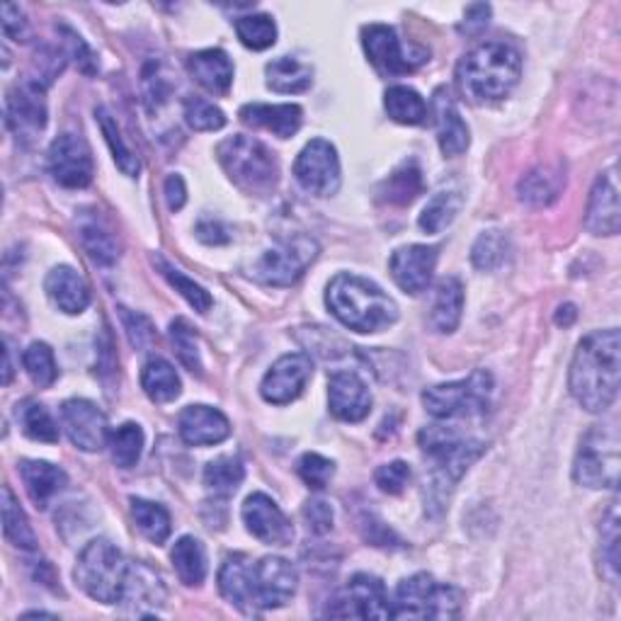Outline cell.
Returning <instances> with one entry per match:
<instances>
[{
  "mask_svg": "<svg viewBox=\"0 0 621 621\" xmlns=\"http://www.w3.org/2000/svg\"><path fill=\"white\" fill-rule=\"evenodd\" d=\"M621 338L617 328L590 333L571 362V393L587 413H605L619 396Z\"/></svg>",
  "mask_w": 621,
  "mask_h": 621,
  "instance_id": "1",
  "label": "cell"
},
{
  "mask_svg": "<svg viewBox=\"0 0 621 621\" xmlns=\"http://www.w3.org/2000/svg\"><path fill=\"white\" fill-rule=\"evenodd\" d=\"M520 74V51L505 41H485L459 61L457 83L471 102H495L510 96Z\"/></svg>",
  "mask_w": 621,
  "mask_h": 621,
  "instance_id": "2",
  "label": "cell"
},
{
  "mask_svg": "<svg viewBox=\"0 0 621 621\" xmlns=\"http://www.w3.org/2000/svg\"><path fill=\"white\" fill-rule=\"evenodd\" d=\"M326 306L340 324L357 333H379L398 320L396 302L357 275H338L328 284Z\"/></svg>",
  "mask_w": 621,
  "mask_h": 621,
  "instance_id": "3",
  "label": "cell"
},
{
  "mask_svg": "<svg viewBox=\"0 0 621 621\" xmlns=\"http://www.w3.org/2000/svg\"><path fill=\"white\" fill-rule=\"evenodd\" d=\"M418 442L420 449L432 459L430 485L432 493L440 495V498L454 489V483H459L461 476L469 471V466L485 452L483 442L464 438L457 430L440 426L420 430Z\"/></svg>",
  "mask_w": 621,
  "mask_h": 621,
  "instance_id": "4",
  "label": "cell"
},
{
  "mask_svg": "<svg viewBox=\"0 0 621 621\" xmlns=\"http://www.w3.org/2000/svg\"><path fill=\"white\" fill-rule=\"evenodd\" d=\"M216 159H219L226 175L245 192L267 194L277 185L279 165L275 153L253 137L236 134V137L221 141L216 147Z\"/></svg>",
  "mask_w": 621,
  "mask_h": 621,
  "instance_id": "5",
  "label": "cell"
},
{
  "mask_svg": "<svg viewBox=\"0 0 621 621\" xmlns=\"http://www.w3.org/2000/svg\"><path fill=\"white\" fill-rule=\"evenodd\" d=\"M129 563L119 548L107 540H92L76 563V583L83 593L102 605L122 603Z\"/></svg>",
  "mask_w": 621,
  "mask_h": 621,
  "instance_id": "6",
  "label": "cell"
},
{
  "mask_svg": "<svg viewBox=\"0 0 621 621\" xmlns=\"http://www.w3.org/2000/svg\"><path fill=\"white\" fill-rule=\"evenodd\" d=\"M461 593L428 573L401 581L393 599V619H454L461 612Z\"/></svg>",
  "mask_w": 621,
  "mask_h": 621,
  "instance_id": "7",
  "label": "cell"
},
{
  "mask_svg": "<svg viewBox=\"0 0 621 621\" xmlns=\"http://www.w3.org/2000/svg\"><path fill=\"white\" fill-rule=\"evenodd\" d=\"M491 393H493L491 371L476 369L466 379L428 389L422 393V406H426L430 416L440 420L483 416L491 406Z\"/></svg>",
  "mask_w": 621,
  "mask_h": 621,
  "instance_id": "8",
  "label": "cell"
},
{
  "mask_svg": "<svg viewBox=\"0 0 621 621\" xmlns=\"http://www.w3.org/2000/svg\"><path fill=\"white\" fill-rule=\"evenodd\" d=\"M619 432L614 426H595L585 432L575 454L573 479L585 489H617L619 483Z\"/></svg>",
  "mask_w": 621,
  "mask_h": 621,
  "instance_id": "9",
  "label": "cell"
},
{
  "mask_svg": "<svg viewBox=\"0 0 621 621\" xmlns=\"http://www.w3.org/2000/svg\"><path fill=\"white\" fill-rule=\"evenodd\" d=\"M318 243L310 236H292L279 241L253 265V277L263 284L289 287L302 277L318 257Z\"/></svg>",
  "mask_w": 621,
  "mask_h": 621,
  "instance_id": "10",
  "label": "cell"
},
{
  "mask_svg": "<svg viewBox=\"0 0 621 621\" xmlns=\"http://www.w3.org/2000/svg\"><path fill=\"white\" fill-rule=\"evenodd\" d=\"M362 45H365L371 66L384 76L410 74L430 56L426 49L403 45L396 29L389 25H367L362 29Z\"/></svg>",
  "mask_w": 621,
  "mask_h": 621,
  "instance_id": "11",
  "label": "cell"
},
{
  "mask_svg": "<svg viewBox=\"0 0 621 621\" xmlns=\"http://www.w3.org/2000/svg\"><path fill=\"white\" fill-rule=\"evenodd\" d=\"M328 617L340 619H391L393 609L384 583L377 575L357 573L350 583L333 597L326 609Z\"/></svg>",
  "mask_w": 621,
  "mask_h": 621,
  "instance_id": "12",
  "label": "cell"
},
{
  "mask_svg": "<svg viewBox=\"0 0 621 621\" xmlns=\"http://www.w3.org/2000/svg\"><path fill=\"white\" fill-rule=\"evenodd\" d=\"M296 568L279 556H265L251 563V607L277 609L284 607L296 593Z\"/></svg>",
  "mask_w": 621,
  "mask_h": 621,
  "instance_id": "13",
  "label": "cell"
},
{
  "mask_svg": "<svg viewBox=\"0 0 621 621\" xmlns=\"http://www.w3.org/2000/svg\"><path fill=\"white\" fill-rule=\"evenodd\" d=\"M294 178L302 188L316 197H330L340 190V159L326 139H314L299 153Z\"/></svg>",
  "mask_w": 621,
  "mask_h": 621,
  "instance_id": "14",
  "label": "cell"
},
{
  "mask_svg": "<svg viewBox=\"0 0 621 621\" xmlns=\"http://www.w3.org/2000/svg\"><path fill=\"white\" fill-rule=\"evenodd\" d=\"M49 173L61 188L80 190L92 182V153L88 141L78 134H61L49 147Z\"/></svg>",
  "mask_w": 621,
  "mask_h": 621,
  "instance_id": "15",
  "label": "cell"
},
{
  "mask_svg": "<svg viewBox=\"0 0 621 621\" xmlns=\"http://www.w3.org/2000/svg\"><path fill=\"white\" fill-rule=\"evenodd\" d=\"M47 98L45 83L37 78L23 80L8 92L5 122L17 139L33 141L47 127Z\"/></svg>",
  "mask_w": 621,
  "mask_h": 621,
  "instance_id": "16",
  "label": "cell"
},
{
  "mask_svg": "<svg viewBox=\"0 0 621 621\" xmlns=\"http://www.w3.org/2000/svg\"><path fill=\"white\" fill-rule=\"evenodd\" d=\"M310 375H314V362L304 352L279 357L261 384L263 398L275 406H287L302 396Z\"/></svg>",
  "mask_w": 621,
  "mask_h": 621,
  "instance_id": "17",
  "label": "cell"
},
{
  "mask_svg": "<svg viewBox=\"0 0 621 621\" xmlns=\"http://www.w3.org/2000/svg\"><path fill=\"white\" fill-rule=\"evenodd\" d=\"M61 426L68 440L83 452H100L110 440L105 416L96 403L86 398H71L61 406Z\"/></svg>",
  "mask_w": 621,
  "mask_h": 621,
  "instance_id": "18",
  "label": "cell"
},
{
  "mask_svg": "<svg viewBox=\"0 0 621 621\" xmlns=\"http://www.w3.org/2000/svg\"><path fill=\"white\" fill-rule=\"evenodd\" d=\"M243 522L257 542L270 546H287L294 540L292 522L287 515L279 510L277 503L265 493H253L251 498L243 503Z\"/></svg>",
  "mask_w": 621,
  "mask_h": 621,
  "instance_id": "19",
  "label": "cell"
},
{
  "mask_svg": "<svg viewBox=\"0 0 621 621\" xmlns=\"http://www.w3.org/2000/svg\"><path fill=\"white\" fill-rule=\"evenodd\" d=\"M434 267H438V248L432 245H406L391 255L389 270L406 294L426 292Z\"/></svg>",
  "mask_w": 621,
  "mask_h": 621,
  "instance_id": "20",
  "label": "cell"
},
{
  "mask_svg": "<svg viewBox=\"0 0 621 621\" xmlns=\"http://www.w3.org/2000/svg\"><path fill=\"white\" fill-rule=\"evenodd\" d=\"M330 413L343 422H359L369 416L371 393L355 371H335L328 384Z\"/></svg>",
  "mask_w": 621,
  "mask_h": 621,
  "instance_id": "21",
  "label": "cell"
},
{
  "mask_svg": "<svg viewBox=\"0 0 621 621\" xmlns=\"http://www.w3.org/2000/svg\"><path fill=\"white\" fill-rule=\"evenodd\" d=\"M619 224H621V212H619L617 175L614 170H609L605 175H599L593 192H590L585 229L595 236H617Z\"/></svg>",
  "mask_w": 621,
  "mask_h": 621,
  "instance_id": "22",
  "label": "cell"
},
{
  "mask_svg": "<svg viewBox=\"0 0 621 621\" xmlns=\"http://www.w3.org/2000/svg\"><path fill=\"white\" fill-rule=\"evenodd\" d=\"M165 583L159 571H153L151 566L131 561L129 563V573H127V583H124V595L122 603L129 605L134 612L139 617H153L149 612V607L155 612V607L165 605Z\"/></svg>",
  "mask_w": 621,
  "mask_h": 621,
  "instance_id": "23",
  "label": "cell"
},
{
  "mask_svg": "<svg viewBox=\"0 0 621 621\" xmlns=\"http://www.w3.org/2000/svg\"><path fill=\"white\" fill-rule=\"evenodd\" d=\"M180 438L192 447H212L231 434V422L221 410L210 406H188L178 420Z\"/></svg>",
  "mask_w": 621,
  "mask_h": 621,
  "instance_id": "24",
  "label": "cell"
},
{
  "mask_svg": "<svg viewBox=\"0 0 621 621\" xmlns=\"http://www.w3.org/2000/svg\"><path fill=\"white\" fill-rule=\"evenodd\" d=\"M432 112H434V124H438V141L440 149L444 155H461L466 149H469L471 137H469V127L461 119L457 105L449 98V92L438 90L434 92V102H432Z\"/></svg>",
  "mask_w": 621,
  "mask_h": 621,
  "instance_id": "25",
  "label": "cell"
},
{
  "mask_svg": "<svg viewBox=\"0 0 621 621\" xmlns=\"http://www.w3.org/2000/svg\"><path fill=\"white\" fill-rule=\"evenodd\" d=\"M241 122L248 127L267 129L279 139H289L302 129L304 110L299 105H263V102H251L241 107Z\"/></svg>",
  "mask_w": 621,
  "mask_h": 621,
  "instance_id": "26",
  "label": "cell"
},
{
  "mask_svg": "<svg viewBox=\"0 0 621 621\" xmlns=\"http://www.w3.org/2000/svg\"><path fill=\"white\" fill-rule=\"evenodd\" d=\"M45 289L51 302H54L64 314H83L90 306V289L74 267L59 265L47 275Z\"/></svg>",
  "mask_w": 621,
  "mask_h": 621,
  "instance_id": "27",
  "label": "cell"
},
{
  "mask_svg": "<svg viewBox=\"0 0 621 621\" xmlns=\"http://www.w3.org/2000/svg\"><path fill=\"white\" fill-rule=\"evenodd\" d=\"M20 476H23L25 481L27 495L39 510H47L51 500L68 485V476L64 469L39 459H27L20 464Z\"/></svg>",
  "mask_w": 621,
  "mask_h": 621,
  "instance_id": "28",
  "label": "cell"
},
{
  "mask_svg": "<svg viewBox=\"0 0 621 621\" xmlns=\"http://www.w3.org/2000/svg\"><path fill=\"white\" fill-rule=\"evenodd\" d=\"M190 76L214 96H226L233 83V64L224 49H204L188 59Z\"/></svg>",
  "mask_w": 621,
  "mask_h": 621,
  "instance_id": "29",
  "label": "cell"
},
{
  "mask_svg": "<svg viewBox=\"0 0 621 621\" xmlns=\"http://www.w3.org/2000/svg\"><path fill=\"white\" fill-rule=\"evenodd\" d=\"M78 238L86 253L98 265H115L119 257V241L115 231L110 229L107 221L98 216L96 212H88L80 216L78 221Z\"/></svg>",
  "mask_w": 621,
  "mask_h": 621,
  "instance_id": "30",
  "label": "cell"
},
{
  "mask_svg": "<svg viewBox=\"0 0 621 621\" xmlns=\"http://www.w3.org/2000/svg\"><path fill=\"white\" fill-rule=\"evenodd\" d=\"M464 310V284L457 277H444L434 289V302L430 310V326L438 333H454Z\"/></svg>",
  "mask_w": 621,
  "mask_h": 621,
  "instance_id": "31",
  "label": "cell"
},
{
  "mask_svg": "<svg viewBox=\"0 0 621 621\" xmlns=\"http://www.w3.org/2000/svg\"><path fill=\"white\" fill-rule=\"evenodd\" d=\"M251 558L233 554L224 561L219 571V590L224 599H229L241 612H253L251 607Z\"/></svg>",
  "mask_w": 621,
  "mask_h": 621,
  "instance_id": "32",
  "label": "cell"
},
{
  "mask_svg": "<svg viewBox=\"0 0 621 621\" xmlns=\"http://www.w3.org/2000/svg\"><path fill=\"white\" fill-rule=\"evenodd\" d=\"M422 190H426V182H422L420 165L416 161H403L398 168L381 182L379 194L381 200L389 204L406 206L410 202H416Z\"/></svg>",
  "mask_w": 621,
  "mask_h": 621,
  "instance_id": "33",
  "label": "cell"
},
{
  "mask_svg": "<svg viewBox=\"0 0 621 621\" xmlns=\"http://www.w3.org/2000/svg\"><path fill=\"white\" fill-rule=\"evenodd\" d=\"M563 185H566V175L561 170L534 168L532 173L524 175L520 185H517V194H520V200L524 204L542 210V206H548L558 200Z\"/></svg>",
  "mask_w": 621,
  "mask_h": 621,
  "instance_id": "34",
  "label": "cell"
},
{
  "mask_svg": "<svg viewBox=\"0 0 621 621\" xmlns=\"http://www.w3.org/2000/svg\"><path fill=\"white\" fill-rule=\"evenodd\" d=\"M267 88L282 96H292V92H304L314 83V71L310 66L302 64L292 56H279L265 66Z\"/></svg>",
  "mask_w": 621,
  "mask_h": 621,
  "instance_id": "35",
  "label": "cell"
},
{
  "mask_svg": "<svg viewBox=\"0 0 621 621\" xmlns=\"http://www.w3.org/2000/svg\"><path fill=\"white\" fill-rule=\"evenodd\" d=\"M141 386L153 403H170L180 396V377L168 359L151 357L141 371Z\"/></svg>",
  "mask_w": 621,
  "mask_h": 621,
  "instance_id": "36",
  "label": "cell"
},
{
  "mask_svg": "<svg viewBox=\"0 0 621 621\" xmlns=\"http://www.w3.org/2000/svg\"><path fill=\"white\" fill-rule=\"evenodd\" d=\"M173 566L180 581L190 587L204 583L206 578V552L200 540L194 536H182L178 544L173 546Z\"/></svg>",
  "mask_w": 621,
  "mask_h": 621,
  "instance_id": "37",
  "label": "cell"
},
{
  "mask_svg": "<svg viewBox=\"0 0 621 621\" xmlns=\"http://www.w3.org/2000/svg\"><path fill=\"white\" fill-rule=\"evenodd\" d=\"M3 532L5 540L20 552H37V536L29 527V520L23 507H20L15 493L10 485H3Z\"/></svg>",
  "mask_w": 621,
  "mask_h": 621,
  "instance_id": "38",
  "label": "cell"
},
{
  "mask_svg": "<svg viewBox=\"0 0 621 621\" xmlns=\"http://www.w3.org/2000/svg\"><path fill=\"white\" fill-rule=\"evenodd\" d=\"M384 107L393 122L408 124V127H418V124H426L428 119L426 100L420 98L418 90H413L408 86L389 88L386 98H384Z\"/></svg>",
  "mask_w": 621,
  "mask_h": 621,
  "instance_id": "39",
  "label": "cell"
},
{
  "mask_svg": "<svg viewBox=\"0 0 621 621\" xmlns=\"http://www.w3.org/2000/svg\"><path fill=\"white\" fill-rule=\"evenodd\" d=\"M96 117L100 122L102 137H105V141H107V147L112 151V159H115V163H117V168L124 175H129V178H137L139 170H141V163H139L137 155H134V151L127 147V141L122 139L117 119L112 117V112L107 107H98Z\"/></svg>",
  "mask_w": 621,
  "mask_h": 621,
  "instance_id": "40",
  "label": "cell"
},
{
  "mask_svg": "<svg viewBox=\"0 0 621 621\" xmlns=\"http://www.w3.org/2000/svg\"><path fill=\"white\" fill-rule=\"evenodd\" d=\"M131 515L137 520V527L141 534L147 536L153 544H163L170 536V515L163 505L143 500V498H131Z\"/></svg>",
  "mask_w": 621,
  "mask_h": 621,
  "instance_id": "41",
  "label": "cell"
},
{
  "mask_svg": "<svg viewBox=\"0 0 621 621\" xmlns=\"http://www.w3.org/2000/svg\"><path fill=\"white\" fill-rule=\"evenodd\" d=\"M245 479L243 461L238 457H219L206 464L204 469V485L214 495H233L238 491V485Z\"/></svg>",
  "mask_w": 621,
  "mask_h": 621,
  "instance_id": "42",
  "label": "cell"
},
{
  "mask_svg": "<svg viewBox=\"0 0 621 621\" xmlns=\"http://www.w3.org/2000/svg\"><path fill=\"white\" fill-rule=\"evenodd\" d=\"M461 210V194L459 192H440L428 202L426 210L420 214V229L426 233H442L447 226L457 219Z\"/></svg>",
  "mask_w": 621,
  "mask_h": 621,
  "instance_id": "43",
  "label": "cell"
},
{
  "mask_svg": "<svg viewBox=\"0 0 621 621\" xmlns=\"http://www.w3.org/2000/svg\"><path fill=\"white\" fill-rule=\"evenodd\" d=\"M110 449H112V461H115L119 469H131L137 466L143 452V430L137 422H124L117 430L110 432Z\"/></svg>",
  "mask_w": 621,
  "mask_h": 621,
  "instance_id": "44",
  "label": "cell"
},
{
  "mask_svg": "<svg viewBox=\"0 0 621 621\" xmlns=\"http://www.w3.org/2000/svg\"><path fill=\"white\" fill-rule=\"evenodd\" d=\"M236 35L241 39V45L253 49V51H263L270 49L277 41V25L270 15H243L236 20Z\"/></svg>",
  "mask_w": 621,
  "mask_h": 621,
  "instance_id": "45",
  "label": "cell"
},
{
  "mask_svg": "<svg viewBox=\"0 0 621 621\" xmlns=\"http://www.w3.org/2000/svg\"><path fill=\"white\" fill-rule=\"evenodd\" d=\"M153 263L159 265V270L161 275L168 279V282L175 287V292H180L185 299H188V304L194 308V310H200V314H206V310L212 308L214 304V299L212 294L206 292V289L202 284H197L194 279H190L185 273H180L178 267H173L170 263H165L163 257H153Z\"/></svg>",
  "mask_w": 621,
  "mask_h": 621,
  "instance_id": "46",
  "label": "cell"
},
{
  "mask_svg": "<svg viewBox=\"0 0 621 621\" xmlns=\"http://www.w3.org/2000/svg\"><path fill=\"white\" fill-rule=\"evenodd\" d=\"M23 365H25L29 379H33L39 389H49L59 379L54 350H51L47 343L29 345L23 352Z\"/></svg>",
  "mask_w": 621,
  "mask_h": 621,
  "instance_id": "47",
  "label": "cell"
},
{
  "mask_svg": "<svg viewBox=\"0 0 621 621\" xmlns=\"http://www.w3.org/2000/svg\"><path fill=\"white\" fill-rule=\"evenodd\" d=\"M17 418H20V426H23V432L29 440L47 442V444L59 442V426L54 422V418L49 416V410L41 406V403L27 401L23 410H17Z\"/></svg>",
  "mask_w": 621,
  "mask_h": 621,
  "instance_id": "48",
  "label": "cell"
},
{
  "mask_svg": "<svg viewBox=\"0 0 621 621\" xmlns=\"http://www.w3.org/2000/svg\"><path fill=\"white\" fill-rule=\"evenodd\" d=\"M507 238L503 231H485L471 248V263L476 270L491 273L505 263Z\"/></svg>",
  "mask_w": 621,
  "mask_h": 621,
  "instance_id": "49",
  "label": "cell"
},
{
  "mask_svg": "<svg viewBox=\"0 0 621 621\" xmlns=\"http://www.w3.org/2000/svg\"><path fill=\"white\" fill-rule=\"evenodd\" d=\"M170 340L175 345V352L185 367H188L192 375H202V357H200V345H197V333L194 328L185 318H175L170 324Z\"/></svg>",
  "mask_w": 621,
  "mask_h": 621,
  "instance_id": "50",
  "label": "cell"
},
{
  "mask_svg": "<svg viewBox=\"0 0 621 621\" xmlns=\"http://www.w3.org/2000/svg\"><path fill=\"white\" fill-rule=\"evenodd\" d=\"M185 122L194 131H216L226 124V115L210 100L188 98L185 100Z\"/></svg>",
  "mask_w": 621,
  "mask_h": 621,
  "instance_id": "51",
  "label": "cell"
},
{
  "mask_svg": "<svg viewBox=\"0 0 621 621\" xmlns=\"http://www.w3.org/2000/svg\"><path fill=\"white\" fill-rule=\"evenodd\" d=\"M296 471H299V476H302V481L308 485V489L324 491L326 485L330 483V479H333L335 464L326 457H320V454H316V452H306L304 457L299 459Z\"/></svg>",
  "mask_w": 621,
  "mask_h": 621,
  "instance_id": "52",
  "label": "cell"
},
{
  "mask_svg": "<svg viewBox=\"0 0 621 621\" xmlns=\"http://www.w3.org/2000/svg\"><path fill=\"white\" fill-rule=\"evenodd\" d=\"M603 561L609 568L607 578L617 585V568H619V512L612 505L607 520L603 522Z\"/></svg>",
  "mask_w": 621,
  "mask_h": 621,
  "instance_id": "53",
  "label": "cell"
},
{
  "mask_svg": "<svg viewBox=\"0 0 621 621\" xmlns=\"http://www.w3.org/2000/svg\"><path fill=\"white\" fill-rule=\"evenodd\" d=\"M59 33H61V37H64V45H66L68 56L76 61V66H78L86 76H96V74H98V59H96V54H92L86 41H83V37L76 35L74 29L66 27V25H61Z\"/></svg>",
  "mask_w": 621,
  "mask_h": 621,
  "instance_id": "54",
  "label": "cell"
},
{
  "mask_svg": "<svg viewBox=\"0 0 621 621\" xmlns=\"http://www.w3.org/2000/svg\"><path fill=\"white\" fill-rule=\"evenodd\" d=\"M377 485L389 495H398L406 491V485L410 481V466L406 461H391L379 466L375 473Z\"/></svg>",
  "mask_w": 621,
  "mask_h": 621,
  "instance_id": "55",
  "label": "cell"
},
{
  "mask_svg": "<svg viewBox=\"0 0 621 621\" xmlns=\"http://www.w3.org/2000/svg\"><path fill=\"white\" fill-rule=\"evenodd\" d=\"M122 320H124V328H127V335H129L134 347L147 350L153 345L155 330H153V324L147 316L129 314L127 308H122Z\"/></svg>",
  "mask_w": 621,
  "mask_h": 621,
  "instance_id": "56",
  "label": "cell"
},
{
  "mask_svg": "<svg viewBox=\"0 0 621 621\" xmlns=\"http://www.w3.org/2000/svg\"><path fill=\"white\" fill-rule=\"evenodd\" d=\"M143 96H147V102L151 107L163 105V102L170 96V80L168 76H163L159 64H151L147 71H143Z\"/></svg>",
  "mask_w": 621,
  "mask_h": 621,
  "instance_id": "57",
  "label": "cell"
},
{
  "mask_svg": "<svg viewBox=\"0 0 621 621\" xmlns=\"http://www.w3.org/2000/svg\"><path fill=\"white\" fill-rule=\"evenodd\" d=\"M304 522L308 527V532L314 534H328L333 530V507L326 500H308L304 505Z\"/></svg>",
  "mask_w": 621,
  "mask_h": 621,
  "instance_id": "58",
  "label": "cell"
},
{
  "mask_svg": "<svg viewBox=\"0 0 621 621\" xmlns=\"http://www.w3.org/2000/svg\"><path fill=\"white\" fill-rule=\"evenodd\" d=\"M3 33L5 37L15 39V41H25L29 35V23L23 10L13 3L3 5Z\"/></svg>",
  "mask_w": 621,
  "mask_h": 621,
  "instance_id": "59",
  "label": "cell"
},
{
  "mask_svg": "<svg viewBox=\"0 0 621 621\" xmlns=\"http://www.w3.org/2000/svg\"><path fill=\"white\" fill-rule=\"evenodd\" d=\"M489 20H491V5L485 3H476L469 5L464 15V23H461V33L466 35H481L485 27H489Z\"/></svg>",
  "mask_w": 621,
  "mask_h": 621,
  "instance_id": "60",
  "label": "cell"
},
{
  "mask_svg": "<svg viewBox=\"0 0 621 621\" xmlns=\"http://www.w3.org/2000/svg\"><path fill=\"white\" fill-rule=\"evenodd\" d=\"M197 238H200V241L206 245H224L231 241V233L221 221L202 219L200 224H197Z\"/></svg>",
  "mask_w": 621,
  "mask_h": 621,
  "instance_id": "61",
  "label": "cell"
},
{
  "mask_svg": "<svg viewBox=\"0 0 621 621\" xmlns=\"http://www.w3.org/2000/svg\"><path fill=\"white\" fill-rule=\"evenodd\" d=\"M165 202H168L170 212H180L185 202H188V188H185V180L180 175H170L165 180Z\"/></svg>",
  "mask_w": 621,
  "mask_h": 621,
  "instance_id": "62",
  "label": "cell"
},
{
  "mask_svg": "<svg viewBox=\"0 0 621 621\" xmlns=\"http://www.w3.org/2000/svg\"><path fill=\"white\" fill-rule=\"evenodd\" d=\"M575 318H578V308L573 304H563V306H558L556 310V324L558 326H573L575 324Z\"/></svg>",
  "mask_w": 621,
  "mask_h": 621,
  "instance_id": "63",
  "label": "cell"
},
{
  "mask_svg": "<svg viewBox=\"0 0 621 621\" xmlns=\"http://www.w3.org/2000/svg\"><path fill=\"white\" fill-rule=\"evenodd\" d=\"M25 617H51V614H47V612H27Z\"/></svg>",
  "mask_w": 621,
  "mask_h": 621,
  "instance_id": "64",
  "label": "cell"
}]
</instances>
